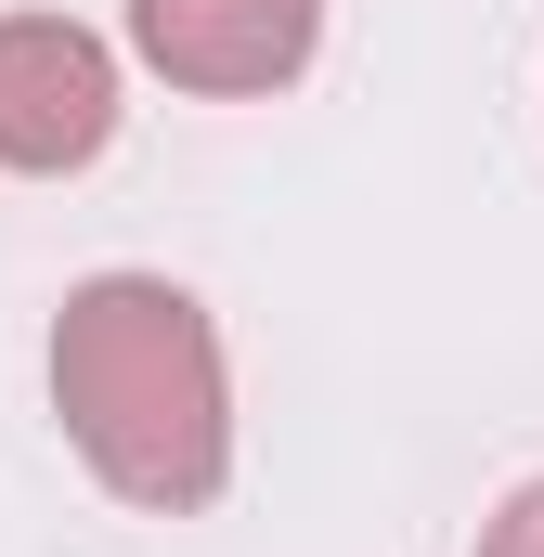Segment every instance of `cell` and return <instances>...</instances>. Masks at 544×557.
<instances>
[{
    "mask_svg": "<svg viewBox=\"0 0 544 557\" xmlns=\"http://www.w3.org/2000/svg\"><path fill=\"white\" fill-rule=\"evenodd\" d=\"M52 416H65L78 467L118 506L195 519L234 480V376H221L208 298L169 273L65 285V311H52Z\"/></svg>",
    "mask_w": 544,
    "mask_h": 557,
    "instance_id": "cell-1",
    "label": "cell"
},
{
    "mask_svg": "<svg viewBox=\"0 0 544 557\" xmlns=\"http://www.w3.org/2000/svg\"><path fill=\"white\" fill-rule=\"evenodd\" d=\"M118 143V52L78 13H0V169L65 182Z\"/></svg>",
    "mask_w": 544,
    "mask_h": 557,
    "instance_id": "cell-2",
    "label": "cell"
},
{
    "mask_svg": "<svg viewBox=\"0 0 544 557\" xmlns=\"http://www.w3.org/2000/svg\"><path fill=\"white\" fill-rule=\"evenodd\" d=\"M324 0H131V52L195 104H260L311 65Z\"/></svg>",
    "mask_w": 544,
    "mask_h": 557,
    "instance_id": "cell-3",
    "label": "cell"
},
{
    "mask_svg": "<svg viewBox=\"0 0 544 557\" xmlns=\"http://www.w3.org/2000/svg\"><path fill=\"white\" fill-rule=\"evenodd\" d=\"M480 557H544V480H519V493L480 519Z\"/></svg>",
    "mask_w": 544,
    "mask_h": 557,
    "instance_id": "cell-4",
    "label": "cell"
}]
</instances>
